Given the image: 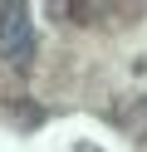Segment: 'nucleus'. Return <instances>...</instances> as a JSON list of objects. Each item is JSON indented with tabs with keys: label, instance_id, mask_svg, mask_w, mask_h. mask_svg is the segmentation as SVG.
Wrapping results in <instances>:
<instances>
[{
	"label": "nucleus",
	"instance_id": "obj_1",
	"mask_svg": "<svg viewBox=\"0 0 147 152\" xmlns=\"http://www.w3.org/2000/svg\"><path fill=\"white\" fill-rule=\"evenodd\" d=\"M39 49L34 20H29V5H0V59L10 69H29Z\"/></svg>",
	"mask_w": 147,
	"mask_h": 152
},
{
	"label": "nucleus",
	"instance_id": "obj_2",
	"mask_svg": "<svg viewBox=\"0 0 147 152\" xmlns=\"http://www.w3.org/2000/svg\"><path fill=\"white\" fill-rule=\"evenodd\" d=\"M83 152H88V147H83Z\"/></svg>",
	"mask_w": 147,
	"mask_h": 152
}]
</instances>
